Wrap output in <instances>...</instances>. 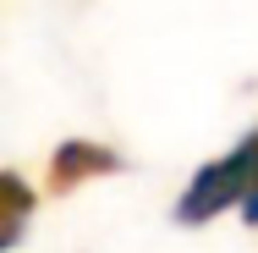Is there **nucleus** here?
<instances>
[{
  "label": "nucleus",
  "instance_id": "1",
  "mask_svg": "<svg viewBox=\"0 0 258 253\" xmlns=\"http://www.w3.org/2000/svg\"><path fill=\"white\" fill-rule=\"evenodd\" d=\"M247 198V165H242V154H220V160H209L204 171L187 182V193L176 204V220H187V226H204L214 220L220 209H236V204Z\"/></svg>",
  "mask_w": 258,
  "mask_h": 253
},
{
  "label": "nucleus",
  "instance_id": "3",
  "mask_svg": "<svg viewBox=\"0 0 258 253\" xmlns=\"http://www.w3.org/2000/svg\"><path fill=\"white\" fill-rule=\"evenodd\" d=\"M0 193H6V231H0V248H17V242H22V226H28V215H33V193H28V182H22L17 171L0 176Z\"/></svg>",
  "mask_w": 258,
  "mask_h": 253
},
{
  "label": "nucleus",
  "instance_id": "4",
  "mask_svg": "<svg viewBox=\"0 0 258 253\" xmlns=\"http://www.w3.org/2000/svg\"><path fill=\"white\" fill-rule=\"evenodd\" d=\"M236 154H242V165H247V198H242V215L258 226V127L236 143Z\"/></svg>",
  "mask_w": 258,
  "mask_h": 253
},
{
  "label": "nucleus",
  "instance_id": "2",
  "mask_svg": "<svg viewBox=\"0 0 258 253\" xmlns=\"http://www.w3.org/2000/svg\"><path fill=\"white\" fill-rule=\"evenodd\" d=\"M121 171V154L104 149V143H88V138H72L60 143L50 160V187L55 193H72L77 182H94V176H115Z\"/></svg>",
  "mask_w": 258,
  "mask_h": 253
}]
</instances>
